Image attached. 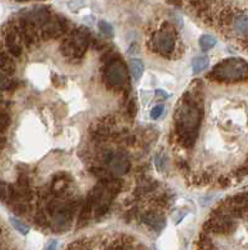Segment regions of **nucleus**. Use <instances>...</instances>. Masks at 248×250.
Masks as SVG:
<instances>
[{"label": "nucleus", "mask_w": 248, "mask_h": 250, "mask_svg": "<svg viewBox=\"0 0 248 250\" xmlns=\"http://www.w3.org/2000/svg\"><path fill=\"white\" fill-rule=\"evenodd\" d=\"M203 109L201 90L193 88L185 94L175 114V131L183 148H192L200 134Z\"/></svg>", "instance_id": "obj_1"}, {"label": "nucleus", "mask_w": 248, "mask_h": 250, "mask_svg": "<svg viewBox=\"0 0 248 250\" xmlns=\"http://www.w3.org/2000/svg\"><path fill=\"white\" fill-rule=\"evenodd\" d=\"M207 78L216 82H238L248 78V64L238 58H231L218 62Z\"/></svg>", "instance_id": "obj_2"}, {"label": "nucleus", "mask_w": 248, "mask_h": 250, "mask_svg": "<svg viewBox=\"0 0 248 250\" xmlns=\"http://www.w3.org/2000/svg\"><path fill=\"white\" fill-rule=\"evenodd\" d=\"M153 46L156 53L162 57H169L175 51L176 33L170 24H165L153 37Z\"/></svg>", "instance_id": "obj_3"}, {"label": "nucleus", "mask_w": 248, "mask_h": 250, "mask_svg": "<svg viewBox=\"0 0 248 250\" xmlns=\"http://www.w3.org/2000/svg\"><path fill=\"white\" fill-rule=\"evenodd\" d=\"M104 79L107 86L110 88H118L124 85L127 79L126 66L120 59H110L106 62Z\"/></svg>", "instance_id": "obj_4"}, {"label": "nucleus", "mask_w": 248, "mask_h": 250, "mask_svg": "<svg viewBox=\"0 0 248 250\" xmlns=\"http://www.w3.org/2000/svg\"><path fill=\"white\" fill-rule=\"evenodd\" d=\"M110 171L116 176H121L126 174L130 169V160L122 153H109L106 156Z\"/></svg>", "instance_id": "obj_5"}, {"label": "nucleus", "mask_w": 248, "mask_h": 250, "mask_svg": "<svg viewBox=\"0 0 248 250\" xmlns=\"http://www.w3.org/2000/svg\"><path fill=\"white\" fill-rule=\"evenodd\" d=\"M15 62L4 48H0V70L5 75L15 74Z\"/></svg>", "instance_id": "obj_6"}, {"label": "nucleus", "mask_w": 248, "mask_h": 250, "mask_svg": "<svg viewBox=\"0 0 248 250\" xmlns=\"http://www.w3.org/2000/svg\"><path fill=\"white\" fill-rule=\"evenodd\" d=\"M144 223H146L147 225H150L153 229H157V230H161L164 229L165 227V218L162 215L157 213H149L144 216Z\"/></svg>", "instance_id": "obj_7"}, {"label": "nucleus", "mask_w": 248, "mask_h": 250, "mask_svg": "<svg viewBox=\"0 0 248 250\" xmlns=\"http://www.w3.org/2000/svg\"><path fill=\"white\" fill-rule=\"evenodd\" d=\"M129 69H130V73L133 74L134 79H140L144 74V70H145V66H144V62H141L140 59H131L129 62Z\"/></svg>", "instance_id": "obj_8"}, {"label": "nucleus", "mask_w": 248, "mask_h": 250, "mask_svg": "<svg viewBox=\"0 0 248 250\" xmlns=\"http://www.w3.org/2000/svg\"><path fill=\"white\" fill-rule=\"evenodd\" d=\"M209 62H210V60L207 57L196 58V59L193 60V62H192L193 73H195V74H198V73H201V71L205 70V69L209 66Z\"/></svg>", "instance_id": "obj_9"}, {"label": "nucleus", "mask_w": 248, "mask_h": 250, "mask_svg": "<svg viewBox=\"0 0 248 250\" xmlns=\"http://www.w3.org/2000/svg\"><path fill=\"white\" fill-rule=\"evenodd\" d=\"M216 45V39L211 35H202L200 38V46L203 49V50H210L211 48Z\"/></svg>", "instance_id": "obj_10"}, {"label": "nucleus", "mask_w": 248, "mask_h": 250, "mask_svg": "<svg viewBox=\"0 0 248 250\" xmlns=\"http://www.w3.org/2000/svg\"><path fill=\"white\" fill-rule=\"evenodd\" d=\"M97 26H99L100 31H101V34L106 38H114V29L110 24L105 21V20H100L99 23H97Z\"/></svg>", "instance_id": "obj_11"}, {"label": "nucleus", "mask_w": 248, "mask_h": 250, "mask_svg": "<svg viewBox=\"0 0 248 250\" xmlns=\"http://www.w3.org/2000/svg\"><path fill=\"white\" fill-rule=\"evenodd\" d=\"M10 222H12V224H13V227L15 228V229H17L18 231H19V233H21L23 234V235H25V234H28V231H29V228L26 227L25 224H24V223H21L19 220V219H17V218H10Z\"/></svg>", "instance_id": "obj_12"}, {"label": "nucleus", "mask_w": 248, "mask_h": 250, "mask_svg": "<svg viewBox=\"0 0 248 250\" xmlns=\"http://www.w3.org/2000/svg\"><path fill=\"white\" fill-rule=\"evenodd\" d=\"M0 202H9V187L0 182Z\"/></svg>", "instance_id": "obj_13"}, {"label": "nucleus", "mask_w": 248, "mask_h": 250, "mask_svg": "<svg viewBox=\"0 0 248 250\" xmlns=\"http://www.w3.org/2000/svg\"><path fill=\"white\" fill-rule=\"evenodd\" d=\"M10 83H12V80L9 79L8 75H5L4 73H0V91L8 90Z\"/></svg>", "instance_id": "obj_14"}, {"label": "nucleus", "mask_w": 248, "mask_h": 250, "mask_svg": "<svg viewBox=\"0 0 248 250\" xmlns=\"http://www.w3.org/2000/svg\"><path fill=\"white\" fill-rule=\"evenodd\" d=\"M162 113H164V105H157L151 110V114H150V115H151L153 119H158Z\"/></svg>", "instance_id": "obj_15"}, {"label": "nucleus", "mask_w": 248, "mask_h": 250, "mask_svg": "<svg viewBox=\"0 0 248 250\" xmlns=\"http://www.w3.org/2000/svg\"><path fill=\"white\" fill-rule=\"evenodd\" d=\"M201 250H217V249H213V248L210 245L207 239H201Z\"/></svg>", "instance_id": "obj_16"}, {"label": "nucleus", "mask_w": 248, "mask_h": 250, "mask_svg": "<svg viewBox=\"0 0 248 250\" xmlns=\"http://www.w3.org/2000/svg\"><path fill=\"white\" fill-rule=\"evenodd\" d=\"M129 114H130V117H135L136 114V104L134 100H131L130 104H129Z\"/></svg>", "instance_id": "obj_17"}, {"label": "nucleus", "mask_w": 248, "mask_h": 250, "mask_svg": "<svg viewBox=\"0 0 248 250\" xmlns=\"http://www.w3.org/2000/svg\"><path fill=\"white\" fill-rule=\"evenodd\" d=\"M57 240H53V242L46 247V250H57Z\"/></svg>", "instance_id": "obj_18"}, {"label": "nucleus", "mask_w": 248, "mask_h": 250, "mask_svg": "<svg viewBox=\"0 0 248 250\" xmlns=\"http://www.w3.org/2000/svg\"><path fill=\"white\" fill-rule=\"evenodd\" d=\"M156 95H157V97H160V98H162V99H166V98H169V94L165 93V91H162V90L156 91Z\"/></svg>", "instance_id": "obj_19"}, {"label": "nucleus", "mask_w": 248, "mask_h": 250, "mask_svg": "<svg viewBox=\"0 0 248 250\" xmlns=\"http://www.w3.org/2000/svg\"><path fill=\"white\" fill-rule=\"evenodd\" d=\"M4 144H5V139H4V138H1V137H0V149L3 148V146H4Z\"/></svg>", "instance_id": "obj_20"}, {"label": "nucleus", "mask_w": 248, "mask_h": 250, "mask_svg": "<svg viewBox=\"0 0 248 250\" xmlns=\"http://www.w3.org/2000/svg\"><path fill=\"white\" fill-rule=\"evenodd\" d=\"M0 231H1V230H0Z\"/></svg>", "instance_id": "obj_21"}]
</instances>
